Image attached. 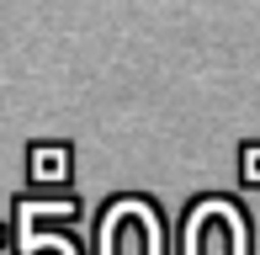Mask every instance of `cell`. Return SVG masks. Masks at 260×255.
Masks as SVG:
<instances>
[{
	"instance_id": "277c9868",
	"label": "cell",
	"mask_w": 260,
	"mask_h": 255,
	"mask_svg": "<svg viewBox=\"0 0 260 255\" xmlns=\"http://www.w3.org/2000/svg\"><path fill=\"white\" fill-rule=\"evenodd\" d=\"M244 181L260 186V149H244Z\"/></svg>"
},
{
	"instance_id": "7a4b0ae2",
	"label": "cell",
	"mask_w": 260,
	"mask_h": 255,
	"mask_svg": "<svg viewBox=\"0 0 260 255\" xmlns=\"http://www.w3.org/2000/svg\"><path fill=\"white\" fill-rule=\"evenodd\" d=\"M101 255H159V218L144 202H117L101 224Z\"/></svg>"
},
{
	"instance_id": "6da1fadb",
	"label": "cell",
	"mask_w": 260,
	"mask_h": 255,
	"mask_svg": "<svg viewBox=\"0 0 260 255\" xmlns=\"http://www.w3.org/2000/svg\"><path fill=\"white\" fill-rule=\"evenodd\" d=\"M244 250H250V229H244L239 207L202 202L186 218V255H244Z\"/></svg>"
},
{
	"instance_id": "3957f363",
	"label": "cell",
	"mask_w": 260,
	"mask_h": 255,
	"mask_svg": "<svg viewBox=\"0 0 260 255\" xmlns=\"http://www.w3.org/2000/svg\"><path fill=\"white\" fill-rule=\"evenodd\" d=\"M32 176L38 181H64L69 176V154L64 149H32Z\"/></svg>"
}]
</instances>
